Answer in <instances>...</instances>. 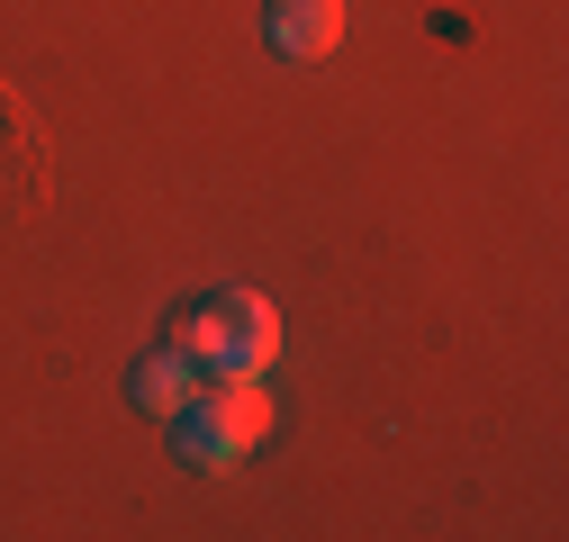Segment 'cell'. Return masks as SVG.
Wrapping results in <instances>:
<instances>
[{
  "instance_id": "obj_2",
  "label": "cell",
  "mask_w": 569,
  "mask_h": 542,
  "mask_svg": "<svg viewBox=\"0 0 569 542\" xmlns=\"http://www.w3.org/2000/svg\"><path fill=\"white\" fill-rule=\"evenodd\" d=\"M172 344L218 380V371H271V353H280V308L262 299V290H218V299H199L181 325H172Z\"/></svg>"
},
{
  "instance_id": "obj_1",
  "label": "cell",
  "mask_w": 569,
  "mask_h": 542,
  "mask_svg": "<svg viewBox=\"0 0 569 542\" xmlns=\"http://www.w3.org/2000/svg\"><path fill=\"white\" fill-rule=\"evenodd\" d=\"M271 434V398L253 371H218V380H199V398L172 416V452L190 470H236L253 443Z\"/></svg>"
},
{
  "instance_id": "obj_4",
  "label": "cell",
  "mask_w": 569,
  "mask_h": 542,
  "mask_svg": "<svg viewBox=\"0 0 569 542\" xmlns=\"http://www.w3.org/2000/svg\"><path fill=\"white\" fill-rule=\"evenodd\" d=\"M262 37H271V54L317 63V54L343 46V0H271V10H262Z\"/></svg>"
},
{
  "instance_id": "obj_3",
  "label": "cell",
  "mask_w": 569,
  "mask_h": 542,
  "mask_svg": "<svg viewBox=\"0 0 569 542\" xmlns=\"http://www.w3.org/2000/svg\"><path fill=\"white\" fill-rule=\"evenodd\" d=\"M19 190V209H37L46 199V136H37V118H28V100L0 82V199Z\"/></svg>"
},
{
  "instance_id": "obj_5",
  "label": "cell",
  "mask_w": 569,
  "mask_h": 542,
  "mask_svg": "<svg viewBox=\"0 0 569 542\" xmlns=\"http://www.w3.org/2000/svg\"><path fill=\"white\" fill-rule=\"evenodd\" d=\"M199 380H208V371H199V362H190L181 344H163V353H146V362H136V371H127V398H136V406H146V416H154V425H172V416H181V406L199 398Z\"/></svg>"
}]
</instances>
